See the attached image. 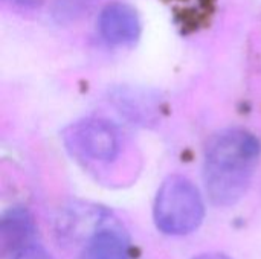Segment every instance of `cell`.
Here are the masks:
<instances>
[{"mask_svg": "<svg viewBox=\"0 0 261 259\" xmlns=\"http://www.w3.org/2000/svg\"><path fill=\"white\" fill-rule=\"evenodd\" d=\"M258 139L242 128H228L216 134L205 153L203 182L216 206H232L249 189L258 159Z\"/></svg>", "mask_w": 261, "mask_h": 259, "instance_id": "1", "label": "cell"}, {"mask_svg": "<svg viewBox=\"0 0 261 259\" xmlns=\"http://www.w3.org/2000/svg\"><path fill=\"white\" fill-rule=\"evenodd\" d=\"M11 2H14V3H17V5H21V6H38L43 0H11Z\"/></svg>", "mask_w": 261, "mask_h": 259, "instance_id": "9", "label": "cell"}, {"mask_svg": "<svg viewBox=\"0 0 261 259\" xmlns=\"http://www.w3.org/2000/svg\"><path fill=\"white\" fill-rule=\"evenodd\" d=\"M66 148L80 160L109 163L119 154V139L115 128L101 119H83L63 133Z\"/></svg>", "mask_w": 261, "mask_h": 259, "instance_id": "3", "label": "cell"}, {"mask_svg": "<svg viewBox=\"0 0 261 259\" xmlns=\"http://www.w3.org/2000/svg\"><path fill=\"white\" fill-rule=\"evenodd\" d=\"M153 218L167 235L180 237L194 232L205 218V205L199 189L182 176H170L161 185Z\"/></svg>", "mask_w": 261, "mask_h": 259, "instance_id": "2", "label": "cell"}, {"mask_svg": "<svg viewBox=\"0 0 261 259\" xmlns=\"http://www.w3.org/2000/svg\"><path fill=\"white\" fill-rule=\"evenodd\" d=\"M8 259H52V256L37 243V241H34V243H31V244H28L26 247H23V249H20V250H17V252H14L12 255H9V256H6Z\"/></svg>", "mask_w": 261, "mask_h": 259, "instance_id": "7", "label": "cell"}, {"mask_svg": "<svg viewBox=\"0 0 261 259\" xmlns=\"http://www.w3.org/2000/svg\"><path fill=\"white\" fill-rule=\"evenodd\" d=\"M35 223L26 208L17 206L6 211L0 223V243L3 258L35 241Z\"/></svg>", "mask_w": 261, "mask_h": 259, "instance_id": "6", "label": "cell"}, {"mask_svg": "<svg viewBox=\"0 0 261 259\" xmlns=\"http://www.w3.org/2000/svg\"><path fill=\"white\" fill-rule=\"evenodd\" d=\"M130 237L107 211L96 208L93 229L81 249V259H130Z\"/></svg>", "mask_w": 261, "mask_h": 259, "instance_id": "4", "label": "cell"}, {"mask_svg": "<svg viewBox=\"0 0 261 259\" xmlns=\"http://www.w3.org/2000/svg\"><path fill=\"white\" fill-rule=\"evenodd\" d=\"M98 29L110 44H132L141 35V20L133 6L127 3H110L99 14Z\"/></svg>", "mask_w": 261, "mask_h": 259, "instance_id": "5", "label": "cell"}, {"mask_svg": "<svg viewBox=\"0 0 261 259\" xmlns=\"http://www.w3.org/2000/svg\"><path fill=\"white\" fill-rule=\"evenodd\" d=\"M194 259H231V258H228V256H226V255H223V253H203V255L196 256Z\"/></svg>", "mask_w": 261, "mask_h": 259, "instance_id": "8", "label": "cell"}]
</instances>
